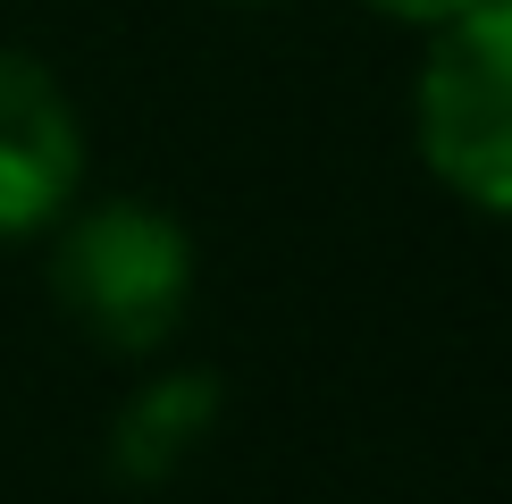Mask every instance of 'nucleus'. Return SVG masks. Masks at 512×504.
Instances as JSON below:
<instances>
[{"mask_svg":"<svg viewBox=\"0 0 512 504\" xmlns=\"http://www.w3.org/2000/svg\"><path fill=\"white\" fill-rule=\"evenodd\" d=\"M370 9H387V17H412V26H445V17L479 9V0H370Z\"/></svg>","mask_w":512,"mask_h":504,"instance_id":"39448f33","label":"nucleus"},{"mask_svg":"<svg viewBox=\"0 0 512 504\" xmlns=\"http://www.w3.org/2000/svg\"><path fill=\"white\" fill-rule=\"evenodd\" d=\"M51 294L101 353H152L194 303V236L152 202H101L59 236Z\"/></svg>","mask_w":512,"mask_h":504,"instance_id":"f257e3e1","label":"nucleus"},{"mask_svg":"<svg viewBox=\"0 0 512 504\" xmlns=\"http://www.w3.org/2000/svg\"><path fill=\"white\" fill-rule=\"evenodd\" d=\"M84 185V126L59 76L26 51H0V244L42 236Z\"/></svg>","mask_w":512,"mask_h":504,"instance_id":"7ed1b4c3","label":"nucleus"},{"mask_svg":"<svg viewBox=\"0 0 512 504\" xmlns=\"http://www.w3.org/2000/svg\"><path fill=\"white\" fill-rule=\"evenodd\" d=\"M420 160L445 194L512 219V0L445 17L412 93Z\"/></svg>","mask_w":512,"mask_h":504,"instance_id":"f03ea898","label":"nucleus"},{"mask_svg":"<svg viewBox=\"0 0 512 504\" xmlns=\"http://www.w3.org/2000/svg\"><path fill=\"white\" fill-rule=\"evenodd\" d=\"M210 429H219V378L210 370H168L118 412L110 462H118L126 488H160V479H177L185 462L202 454Z\"/></svg>","mask_w":512,"mask_h":504,"instance_id":"20e7f679","label":"nucleus"}]
</instances>
